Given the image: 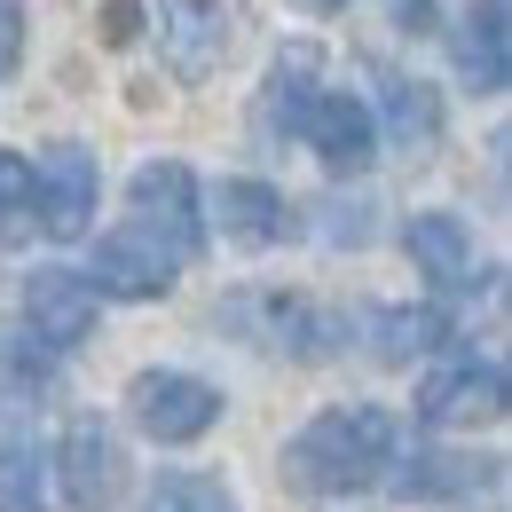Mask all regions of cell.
<instances>
[{
	"instance_id": "obj_1",
	"label": "cell",
	"mask_w": 512,
	"mask_h": 512,
	"mask_svg": "<svg viewBox=\"0 0 512 512\" xmlns=\"http://www.w3.org/2000/svg\"><path fill=\"white\" fill-rule=\"evenodd\" d=\"M394 449H402V426L386 418L379 402H347V410L308 418L284 442V481L308 489V497H355V489H379L386 481Z\"/></svg>"
},
{
	"instance_id": "obj_2",
	"label": "cell",
	"mask_w": 512,
	"mask_h": 512,
	"mask_svg": "<svg viewBox=\"0 0 512 512\" xmlns=\"http://www.w3.org/2000/svg\"><path fill=\"white\" fill-rule=\"evenodd\" d=\"M127 205H134V229H150L166 253L190 268L197 245H205V205H197L190 166H182V158H150V166H134Z\"/></svg>"
},
{
	"instance_id": "obj_3",
	"label": "cell",
	"mask_w": 512,
	"mask_h": 512,
	"mask_svg": "<svg viewBox=\"0 0 512 512\" xmlns=\"http://www.w3.org/2000/svg\"><path fill=\"white\" fill-rule=\"evenodd\" d=\"M95 197H103V166L87 142H48V158L32 166V221L48 237H87L95 229Z\"/></svg>"
},
{
	"instance_id": "obj_4",
	"label": "cell",
	"mask_w": 512,
	"mask_h": 512,
	"mask_svg": "<svg viewBox=\"0 0 512 512\" xmlns=\"http://www.w3.org/2000/svg\"><path fill=\"white\" fill-rule=\"evenodd\" d=\"M418 418L426 426H489L505 418V363L497 355H449L418 379Z\"/></svg>"
},
{
	"instance_id": "obj_5",
	"label": "cell",
	"mask_w": 512,
	"mask_h": 512,
	"mask_svg": "<svg viewBox=\"0 0 512 512\" xmlns=\"http://www.w3.org/2000/svg\"><path fill=\"white\" fill-rule=\"evenodd\" d=\"M127 418L150 442H197V434H213L221 394L205 379H190V371H134L127 379Z\"/></svg>"
},
{
	"instance_id": "obj_6",
	"label": "cell",
	"mask_w": 512,
	"mask_h": 512,
	"mask_svg": "<svg viewBox=\"0 0 512 512\" xmlns=\"http://www.w3.org/2000/svg\"><path fill=\"white\" fill-rule=\"evenodd\" d=\"M174 276H182V260L166 253L150 229H111L103 245H95V268H87V284H95V300L111 292V300H166L174 292Z\"/></svg>"
},
{
	"instance_id": "obj_7",
	"label": "cell",
	"mask_w": 512,
	"mask_h": 512,
	"mask_svg": "<svg viewBox=\"0 0 512 512\" xmlns=\"http://www.w3.org/2000/svg\"><path fill=\"white\" fill-rule=\"evenodd\" d=\"M24 331L48 347V355H71L87 331H95V284L79 268H32L24 276Z\"/></svg>"
},
{
	"instance_id": "obj_8",
	"label": "cell",
	"mask_w": 512,
	"mask_h": 512,
	"mask_svg": "<svg viewBox=\"0 0 512 512\" xmlns=\"http://www.w3.org/2000/svg\"><path fill=\"white\" fill-rule=\"evenodd\" d=\"M300 142L316 150L331 174H363V166L379 158V119H371V103H363V95L323 87L316 111H308V127H300Z\"/></svg>"
},
{
	"instance_id": "obj_9",
	"label": "cell",
	"mask_w": 512,
	"mask_h": 512,
	"mask_svg": "<svg viewBox=\"0 0 512 512\" xmlns=\"http://www.w3.org/2000/svg\"><path fill=\"white\" fill-rule=\"evenodd\" d=\"M158 40H166V71L197 87L229 56V8L221 0H158Z\"/></svg>"
},
{
	"instance_id": "obj_10",
	"label": "cell",
	"mask_w": 512,
	"mask_h": 512,
	"mask_svg": "<svg viewBox=\"0 0 512 512\" xmlns=\"http://www.w3.org/2000/svg\"><path fill=\"white\" fill-rule=\"evenodd\" d=\"M394 497H473V489H497V457H465V449H394L386 457V481Z\"/></svg>"
},
{
	"instance_id": "obj_11",
	"label": "cell",
	"mask_w": 512,
	"mask_h": 512,
	"mask_svg": "<svg viewBox=\"0 0 512 512\" xmlns=\"http://www.w3.org/2000/svg\"><path fill=\"white\" fill-rule=\"evenodd\" d=\"M56 481L79 512H103L119 497V442L103 418H71L64 426V449H56Z\"/></svg>"
},
{
	"instance_id": "obj_12",
	"label": "cell",
	"mask_w": 512,
	"mask_h": 512,
	"mask_svg": "<svg viewBox=\"0 0 512 512\" xmlns=\"http://www.w3.org/2000/svg\"><path fill=\"white\" fill-rule=\"evenodd\" d=\"M323 79V48L316 40H292L276 64H268V87H260V134H300L308 111H316Z\"/></svg>"
},
{
	"instance_id": "obj_13",
	"label": "cell",
	"mask_w": 512,
	"mask_h": 512,
	"mask_svg": "<svg viewBox=\"0 0 512 512\" xmlns=\"http://www.w3.org/2000/svg\"><path fill=\"white\" fill-rule=\"evenodd\" d=\"M457 71L473 79V95H505V79H512L505 0H473V8L457 16Z\"/></svg>"
},
{
	"instance_id": "obj_14",
	"label": "cell",
	"mask_w": 512,
	"mask_h": 512,
	"mask_svg": "<svg viewBox=\"0 0 512 512\" xmlns=\"http://www.w3.org/2000/svg\"><path fill=\"white\" fill-rule=\"evenodd\" d=\"M402 245H410V260H418L442 292H465V284H473V237H465L457 213H410V221H402Z\"/></svg>"
},
{
	"instance_id": "obj_15",
	"label": "cell",
	"mask_w": 512,
	"mask_h": 512,
	"mask_svg": "<svg viewBox=\"0 0 512 512\" xmlns=\"http://www.w3.org/2000/svg\"><path fill=\"white\" fill-rule=\"evenodd\" d=\"M213 221H221V237L229 245H245V253H268L276 237H284V197L268 190V182H221L213 190Z\"/></svg>"
},
{
	"instance_id": "obj_16",
	"label": "cell",
	"mask_w": 512,
	"mask_h": 512,
	"mask_svg": "<svg viewBox=\"0 0 512 512\" xmlns=\"http://www.w3.org/2000/svg\"><path fill=\"white\" fill-rule=\"evenodd\" d=\"M379 119L402 150H434L442 142V95L426 79H402V71H379Z\"/></svg>"
},
{
	"instance_id": "obj_17",
	"label": "cell",
	"mask_w": 512,
	"mask_h": 512,
	"mask_svg": "<svg viewBox=\"0 0 512 512\" xmlns=\"http://www.w3.org/2000/svg\"><path fill=\"white\" fill-rule=\"evenodd\" d=\"M442 339H449V316H442V308H379V316H371V347H379V363L434 355Z\"/></svg>"
},
{
	"instance_id": "obj_18",
	"label": "cell",
	"mask_w": 512,
	"mask_h": 512,
	"mask_svg": "<svg viewBox=\"0 0 512 512\" xmlns=\"http://www.w3.org/2000/svg\"><path fill=\"white\" fill-rule=\"evenodd\" d=\"M0 512H48V457L32 442H0Z\"/></svg>"
},
{
	"instance_id": "obj_19",
	"label": "cell",
	"mask_w": 512,
	"mask_h": 512,
	"mask_svg": "<svg viewBox=\"0 0 512 512\" xmlns=\"http://www.w3.org/2000/svg\"><path fill=\"white\" fill-rule=\"evenodd\" d=\"M142 512H237V497L221 489V473H158Z\"/></svg>"
},
{
	"instance_id": "obj_20",
	"label": "cell",
	"mask_w": 512,
	"mask_h": 512,
	"mask_svg": "<svg viewBox=\"0 0 512 512\" xmlns=\"http://www.w3.org/2000/svg\"><path fill=\"white\" fill-rule=\"evenodd\" d=\"M32 229V158L24 150H0V245Z\"/></svg>"
},
{
	"instance_id": "obj_21",
	"label": "cell",
	"mask_w": 512,
	"mask_h": 512,
	"mask_svg": "<svg viewBox=\"0 0 512 512\" xmlns=\"http://www.w3.org/2000/svg\"><path fill=\"white\" fill-rule=\"evenodd\" d=\"M371 237V205H323V245H363Z\"/></svg>"
},
{
	"instance_id": "obj_22",
	"label": "cell",
	"mask_w": 512,
	"mask_h": 512,
	"mask_svg": "<svg viewBox=\"0 0 512 512\" xmlns=\"http://www.w3.org/2000/svg\"><path fill=\"white\" fill-rule=\"evenodd\" d=\"M134 32H142V0H103V40L127 48Z\"/></svg>"
},
{
	"instance_id": "obj_23",
	"label": "cell",
	"mask_w": 512,
	"mask_h": 512,
	"mask_svg": "<svg viewBox=\"0 0 512 512\" xmlns=\"http://www.w3.org/2000/svg\"><path fill=\"white\" fill-rule=\"evenodd\" d=\"M16 56H24V8L0 0V71H16Z\"/></svg>"
},
{
	"instance_id": "obj_24",
	"label": "cell",
	"mask_w": 512,
	"mask_h": 512,
	"mask_svg": "<svg viewBox=\"0 0 512 512\" xmlns=\"http://www.w3.org/2000/svg\"><path fill=\"white\" fill-rule=\"evenodd\" d=\"M394 24L402 32H434V0H394Z\"/></svg>"
},
{
	"instance_id": "obj_25",
	"label": "cell",
	"mask_w": 512,
	"mask_h": 512,
	"mask_svg": "<svg viewBox=\"0 0 512 512\" xmlns=\"http://www.w3.org/2000/svg\"><path fill=\"white\" fill-rule=\"evenodd\" d=\"M308 8H339V0H308Z\"/></svg>"
}]
</instances>
